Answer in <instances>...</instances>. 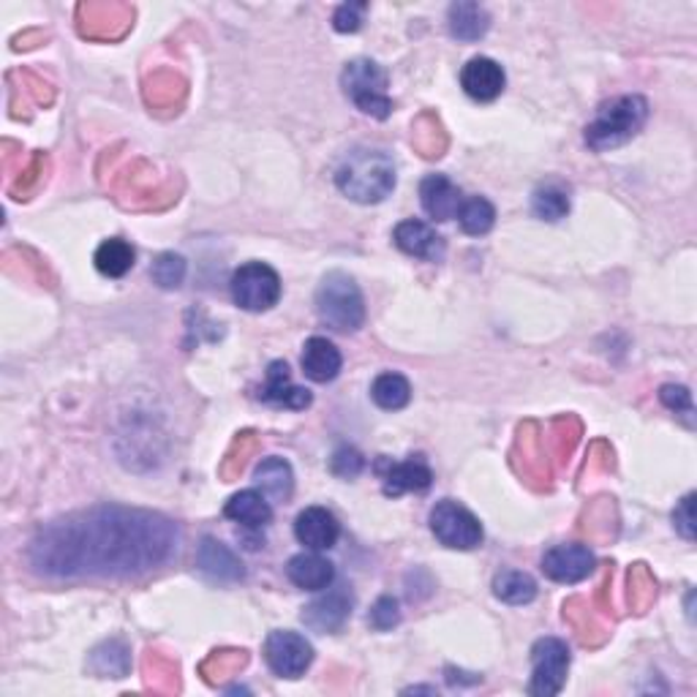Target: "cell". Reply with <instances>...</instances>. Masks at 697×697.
Wrapping results in <instances>:
<instances>
[{
    "label": "cell",
    "instance_id": "1",
    "mask_svg": "<svg viewBox=\"0 0 697 697\" xmlns=\"http://www.w3.org/2000/svg\"><path fill=\"white\" fill-rule=\"evenodd\" d=\"M178 539L166 515L101 504L47 523L30 543L28 562L47 578H131L170 562Z\"/></svg>",
    "mask_w": 697,
    "mask_h": 697
},
{
    "label": "cell",
    "instance_id": "2",
    "mask_svg": "<svg viewBox=\"0 0 697 697\" xmlns=\"http://www.w3.org/2000/svg\"><path fill=\"white\" fill-rule=\"evenodd\" d=\"M395 161L376 148H354L335 170L339 191L357 204L384 202L395 191Z\"/></svg>",
    "mask_w": 697,
    "mask_h": 697
},
{
    "label": "cell",
    "instance_id": "3",
    "mask_svg": "<svg viewBox=\"0 0 697 697\" xmlns=\"http://www.w3.org/2000/svg\"><path fill=\"white\" fill-rule=\"evenodd\" d=\"M648 120V101L638 93L616 95V99L599 104L597 115L586 125V145L594 153L627 145Z\"/></svg>",
    "mask_w": 697,
    "mask_h": 697
},
{
    "label": "cell",
    "instance_id": "4",
    "mask_svg": "<svg viewBox=\"0 0 697 697\" xmlns=\"http://www.w3.org/2000/svg\"><path fill=\"white\" fill-rule=\"evenodd\" d=\"M316 314L341 333H354L365 324V300L352 275L333 270L316 290Z\"/></svg>",
    "mask_w": 697,
    "mask_h": 697
},
{
    "label": "cell",
    "instance_id": "5",
    "mask_svg": "<svg viewBox=\"0 0 697 697\" xmlns=\"http://www.w3.org/2000/svg\"><path fill=\"white\" fill-rule=\"evenodd\" d=\"M387 85V71L371 58L352 60L341 71V88H344L346 99L363 115H371L376 120H387L393 115V99H390Z\"/></svg>",
    "mask_w": 697,
    "mask_h": 697
},
{
    "label": "cell",
    "instance_id": "6",
    "mask_svg": "<svg viewBox=\"0 0 697 697\" xmlns=\"http://www.w3.org/2000/svg\"><path fill=\"white\" fill-rule=\"evenodd\" d=\"M431 532L444 548L453 550H474L483 545L485 532L483 523L477 521V515L472 509H466L464 504L453 502V498H442L431 509Z\"/></svg>",
    "mask_w": 697,
    "mask_h": 697
},
{
    "label": "cell",
    "instance_id": "7",
    "mask_svg": "<svg viewBox=\"0 0 697 697\" xmlns=\"http://www.w3.org/2000/svg\"><path fill=\"white\" fill-rule=\"evenodd\" d=\"M230 292L234 305L251 314H262L279 305L281 300V279L270 264L264 262H245L232 273Z\"/></svg>",
    "mask_w": 697,
    "mask_h": 697
},
{
    "label": "cell",
    "instance_id": "8",
    "mask_svg": "<svg viewBox=\"0 0 697 697\" xmlns=\"http://www.w3.org/2000/svg\"><path fill=\"white\" fill-rule=\"evenodd\" d=\"M573 654L562 638H539L532 646V681L528 695L553 697L564 689Z\"/></svg>",
    "mask_w": 697,
    "mask_h": 697
},
{
    "label": "cell",
    "instance_id": "9",
    "mask_svg": "<svg viewBox=\"0 0 697 697\" xmlns=\"http://www.w3.org/2000/svg\"><path fill=\"white\" fill-rule=\"evenodd\" d=\"M264 663L279 678H300L314 663V646L292 629H275L264 640Z\"/></svg>",
    "mask_w": 697,
    "mask_h": 697
},
{
    "label": "cell",
    "instance_id": "10",
    "mask_svg": "<svg viewBox=\"0 0 697 697\" xmlns=\"http://www.w3.org/2000/svg\"><path fill=\"white\" fill-rule=\"evenodd\" d=\"M376 472L382 477V491L384 496H404V494H423L434 483V472H431L425 455H408L406 461H390L378 458Z\"/></svg>",
    "mask_w": 697,
    "mask_h": 697
},
{
    "label": "cell",
    "instance_id": "11",
    "mask_svg": "<svg viewBox=\"0 0 697 697\" xmlns=\"http://www.w3.org/2000/svg\"><path fill=\"white\" fill-rule=\"evenodd\" d=\"M597 567L594 553L580 543L556 545V548L545 550L543 556V573L556 583H580Z\"/></svg>",
    "mask_w": 697,
    "mask_h": 697
},
{
    "label": "cell",
    "instance_id": "12",
    "mask_svg": "<svg viewBox=\"0 0 697 697\" xmlns=\"http://www.w3.org/2000/svg\"><path fill=\"white\" fill-rule=\"evenodd\" d=\"M461 88L468 99L479 101V104H488L496 101L498 95L507 88V74H504L502 65L494 58H472L461 69Z\"/></svg>",
    "mask_w": 697,
    "mask_h": 697
},
{
    "label": "cell",
    "instance_id": "13",
    "mask_svg": "<svg viewBox=\"0 0 697 697\" xmlns=\"http://www.w3.org/2000/svg\"><path fill=\"white\" fill-rule=\"evenodd\" d=\"M294 537L309 550H330L339 543L341 523L327 507H305L294 521Z\"/></svg>",
    "mask_w": 697,
    "mask_h": 697
},
{
    "label": "cell",
    "instance_id": "14",
    "mask_svg": "<svg viewBox=\"0 0 697 697\" xmlns=\"http://www.w3.org/2000/svg\"><path fill=\"white\" fill-rule=\"evenodd\" d=\"M393 240L404 254L425 262H438L444 256V249H447L442 234H438L431 224L417 219L401 221L393 230Z\"/></svg>",
    "mask_w": 697,
    "mask_h": 697
},
{
    "label": "cell",
    "instance_id": "15",
    "mask_svg": "<svg viewBox=\"0 0 697 697\" xmlns=\"http://www.w3.org/2000/svg\"><path fill=\"white\" fill-rule=\"evenodd\" d=\"M260 401L273 404L281 408H292V412H303L311 406V393L305 387H297L290 378V365L284 360H275L267 365V382L260 390Z\"/></svg>",
    "mask_w": 697,
    "mask_h": 697
},
{
    "label": "cell",
    "instance_id": "16",
    "mask_svg": "<svg viewBox=\"0 0 697 697\" xmlns=\"http://www.w3.org/2000/svg\"><path fill=\"white\" fill-rule=\"evenodd\" d=\"M420 202L434 221H453L458 215L464 196L447 174H428L420 183Z\"/></svg>",
    "mask_w": 697,
    "mask_h": 697
},
{
    "label": "cell",
    "instance_id": "17",
    "mask_svg": "<svg viewBox=\"0 0 697 697\" xmlns=\"http://www.w3.org/2000/svg\"><path fill=\"white\" fill-rule=\"evenodd\" d=\"M300 365H303V374L309 376L311 382L327 384L341 374L344 357H341L339 346H335L333 341L322 339V335H314V339L305 341Z\"/></svg>",
    "mask_w": 697,
    "mask_h": 697
},
{
    "label": "cell",
    "instance_id": "18",
    "mask_svg": "<svg viewBox=\"0 0 697 697\" xmlns=\"http://www.w3.org/2000/svg\"><path fill=\"white\" fill-rule=\"evenodd\" d=\"M196 567H200L208 578L221 583H238L245 578L243 562H240L224 543H219V539L213 537L202 539L200 550H196Z\"/></svg>",
    "mask_w": 697,
    "mask_h": 697
},
{
    "label": "cell",
    "instance_id": "19",
    "mask_svg": "<svg viewBox=\"0 0 697 697\" xmlns=\"http://www.w3.org/2000/svg\"><path fill=\"white\" fill-rule=\"evenodd\" d=\"M286 575L303 592H324L335 580V567L333 562L320 556V550H311L292 556L286 564Z\"/></svg>",
    "mask_w": 697,
    "mask_h": 697
},
{
    "label": "cell",
    "instance_id": "20",
    "mask_svg": "<svg viewBox=\"0 0 697 697\" xmlns=\"http://www.w3.org/2000/svg\"><path fill=\"white\" fill-rule=\"evenodd\" d=\"M348 613H352V597L346 592H330L303 610V622L316 633H339Z\"/></svg>",
    "mask_w": 697,
    "mask_h": 697
},
{
    "label": "cell",
    "instance_id": "21",
    "mask_svg": "<svg viewBox=\"0 0 697 697\" xmlns=\"http://www.w3.org/2000/svg\"><path fill=\"white\" fill-rule=\"evenodd\" d=\"M224 515L245 528H264L273 521V507L262 491H240L226 502Z\"/></svg>",
    "mask_w": 697,
    "mask_h": 697
},
{
    "label": "cell",
    "instance_id": "22",
    "mask_svg": "<svg viewBox=\"0 0 697 697\" xmlns=\"http://www.w3.org/2000/svg\"><path fill=\"white\" fill-rule=\"evenodd\" d=\"M254 479L270 502H290L292 498L294 472H292L290 461L279 458V455L260 461L254 468Z\"/></svg>",
    "mask_w": 697,
    "mask_h": 697
},
{
    "label": "cell",
    "instance_id": "23",
    "mask_svg": "<svg viewBox=\"0 0 697 697\" xmlns=\"http://www.w3.org/2000/svg\"><path fill=\"white\" fill-rule=\"evenodd\" d=\"M449 33L458 41H479L491 28V14L479 3H453L447 14Z\"/></svg>",
    "mask_w": 697,
    "mask_h": 697
},
{
    "label": "cell",
    "instance_id": "24",
    "mask_svg": "<svg viewBox=\"0 0 697 697\" xmlns=\"http://www.w3.org/2000/svg\"><path fill=\"white\" fill-rule=\"evenodd\" d=\"M134 262H137L134 245H131L129 240L120 238L104 240L93 254L95 270H99L101 275H107V279H123L125 273H131Z\"/></svg>",
    "mask_w": 697,
    "mask_h": 697
},
{
    "label": "cell",
    "instance_id": "25",
    "mask_svg": "<svg viewBox=\"0 0 697 697\" xmlns=\"http://www.w3.org/2000/svg\"><path fill=\"white\" fill-rule=\"evenodd\" d=\"M371 398L378 408L384 412H398V408L408 406L412 401V384L404 374H395V371H387V374H378L371 384Z\"/></svg>",
    "mask_w": 697,
    "mask_h": 697
},
{
    "label": "cell",
    "instance_id": "26",
    "mask_svg": "<svg viewBox=\"0 0 697 697\" xmlns=\"http://www.w3.org/2000/svg\"><path fill=\"white\" fill-rule=\"evenodd\" d=\"M494 594L507 605H528L537 597V580L521 569H502L494 578Z\"/></svg>",
    "mask_w": 697,
    "mask_h": 697
},
{
    "label": "cell",
    "instance_id": "27",
    "mask_svg": "<svg viewBox=\"0 0 697 697\" xmlns=\"http://www.w3.org/2000/svg\"><path fill=\"white\" fill-rule=\"evenodd\" d=\"M455 219H458L461 230H464L466 234H472V238H483V234H488L491 230H494L496 208L485 200V196H468V200L461 202V210Z\"/></svg>",
    "mask_w": 697,
    "mask_h": 697
},
{
    "label": "cell",
    "instance_id": "28",
    "mask_svg": "<svg viewBox=\"0 0 697 697\" xmlns=\"http://www.w3.org/2000/svg\"><path fill=\"white\" fill-rule=\"evenodd\" d=\"M532 213L537 215V219L550 221V224L567 219L569 215L567 191L558 189V185H543V189H537L532 196Z\"/></svg>",
    "mask_w": 697,
    "mask_h": 697
},
{
    "label": "cell",
    "instance_id": "29",
    "mask_svg": "<svg viewBox=\"0 0 697 697\" xmlns=\"http://www.w3.org/2000/svg\"><path fill=\"white\" fill-rule=\"evenodd\" d=\"M185 273H189V264H185L183 256L172 254V251L161 254L153 262V267H150V275H153V281L161 290H178V286H183Z\"/></svg>",
    "mask_w": 697,
    "mask_h": 697
},
{
    "label": "cell",
    "instance_id": "30",
    "mask_svg": "<svg viewBox=\"0 0 697 697\" xmlns=\"http://www.w3.org/2000/svg\"><path fill=\"white\" fill-rule=\"evenodd\" d=\"M398 622H401L398 599H395V597H378L374 608H371V616H368L371 627L378 629V633H387V629H393Z\"/></svg>",
    "mask_w": 697,
    "mask_h": 697
},
{
    "label": "cell",
    "instance_id": "31",
    "mask_svg": "<svg viewBox=\"0 0 697 697\" xmlns=\"http://www.w3.org/2000/svg\"><path fill=\"white\" fill-rule=\"evenodd\" d=\"M365 11H368V3L339 6L333 14V28L339 30V33H357L365 22Z\"/></svg>",
    "mask_w": 697,
    "mask_h": 697
},
{
    "label": "cell",
    "instance_id": "32",
    "mask_svg": "<svg viewBox=\"0 0 697 697\" xmlns=\"http://www.w3.org/2000/svg\"><path fill=\"white\" fill-rule=\"evenodd\" d=\"M363 466H365L363 455H360L354 447L335 449L333 461H330V468H333L335 477H341V479H354L360 472H363Z\"/></svg>",
    "mask_w": 697,
    "mask_h": 697
},
{
    "label": "cell",
    "instance_id": "33",
    "mask_svg": "<svg viewBox=\"0 0 697 697\" xmlns=\"http://www.w3.org/2000/svg\"><path fill=\"white\" fill-rule=\"evenodd\" d=\"M659 401H663L670 412L684 414V417H693V412H695L693 393H689L687 387H681V384H665V387L659 390Z\"/></svg>",
    "mask_w": 697,
    "mask_h": 697
},
{
    "label": "cell",
    "instance_id": "34",
    "mask_svg": "<svg viewBox=\"0 0 697 697\" xmlns=\"http://www.w3.org/2000/svg\"><path fill=\"white\" fill-rule=\"evenodd\" d=\"M673 526L684 539H695V494L684 496L681 504L673 509Z\"/></svg>",
    "mask_w": 697,
    "mask_h": 697
}]
</instances>
